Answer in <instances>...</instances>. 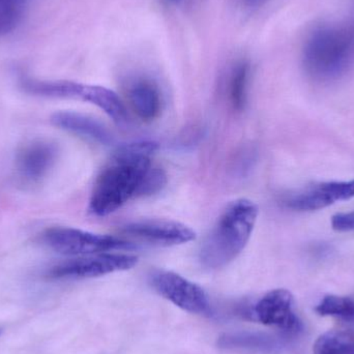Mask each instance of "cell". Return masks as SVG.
Returning <instances> with one entry per match:
<instances>
[{
    "mask_svg": "<svg viewBox=\"0 0 354 354\" xmlns=\"http://www.w3.org/2000/svg\"><path fill=\"white\" fill-rule=\"evenodd\" d=\"M43 241L50 249L57 253L75 257L132 248V243L120 237L95 234L68 227L48 229L43 234Z\"/></svg>",
    "mask_w": 354,
    "mask_h": 354,
    "instance_id": "5",
    "label": "cell"
},
{
    "mask_svg": "<svg viewBox=\"0 0 354 354\" xmlns=\"http://www.w3.org/2000/svg\"><path fill=\"white\" fill-rule=\"evenodd\" d=\"M22 12V6L0 0V37L14 30Z\"/></svg>",
    "mask_w": 354,
    "mask_h": 354,
    "instance_id": "18",
    "label": "cell"
},
{
    "mask_svg": "<svg viewBox=\"0 0 354 354\" xmlns=\"http://www.w3.org/2000/svg\"><path fill=\"white\" fill-rule=\"evenodd\" d=\"M127 236L156 245H183L194 241L195 231L174 221L145 220L129 223L122 228Z\"/></svg>",
    "mask_w": 354,
    "mask_h": 354,
    "instance_id": "8",
    "label": "cell"
},
{
    "mask_svg": "<svg viewBox=\"0 0 354 354\" xmlns=\"http://www.w3.org/2000/svg\"><path fill=\"white\" fill-rule=\"evenodd\" d=\"M354 197V180L332 181L308 187L289 196L285 200L287 207L299 212H312L328 207L337 201Z\"/></svg>",
    "mask_w": 354,
    "mask_h": 354,
    "instance_id": "10",
    "label": "cell"
},
{
    "mask_svg": "<svg viewBox=\"0 0 354 354\" xmlns=\"http://www.w3.org/2000/svg\"><path fill=\"white\" fill-rule=\"evenodd\" d=\"M224 347H241V348L274 349L276 341L270 337L258 334H239L226 336L221 340Z\"/></svg>",
    "mask_w": 354,
    "mask_h": 354,
    "instance_id": "17",
    "label": "cell"
},
{
    "mask_svg": "<svg viewBox=\"0 0 354 354\" xmlns=\"http://www.w3.org/2000/svg\"><path fill=\"white\" fill-rule=\"evenodd\" d=\"M314 354H354V333L333 330L322 334L313 346Z\"/></svg>",
    "mask_w": 354,
    "mask_h": 354,
    "instance_id": "15",
    "label": "cell"
},
{
    "mask_svg": "<svg viewBox=\"0 0 354 354\" xmlns=\"http://www.w3.org/2000/svg\"><path fill=\"white\" fill-rule=\"evenodd\" d=\"M332 225L337 231L354 230V212L336 214L333 216Z\"/></svg>",
    "mask_w": 354,
    "mask_h": 354,
    "instance_id": "19",
    "label": "cell"
},
{
    "mask_svg": "<svg viewBox=\"0 0 354 354\" xmlns=\"http://www.w3.org/2000/svg\"><path fill=\"white\" fill-rule=\"evenodd\" d=\"M155 141H136L114 151L97 176L89 210L97 216H109L136 198L162 191L167 183L165 171L153 161L158 151Z\"/></svg>",
    "mask_w": 354,
    "mask_h": 354,
    "instance_id": "1",
    "label": "cell"
},
{
    "mask_svg": "<svg viewBox=\"0 0 354 354\" xmlns=\"http://www.w3.org/2000/svg\"><path fill=\"white\" fill-rule=\"evenodd\" d=\"M153 288L172 304L193 314L209 313L210 306L201 287L176 272L158 270L151 276Z\"/></svg>",
    "mask_w": 354,
    "mask_h": 354,
    "instance_id": "7",
    "label": "cell"
},
{
    "mask_svg": "<svg viewBox=\"0 0 354 354\" xmlns=\"http://www.w3.org/2000/svg\"><path fill=\"white\" fill-rule=\"evenodd\" d=\"M138 258L130 254L102 253L80 256L56 264L48 272L50 279H89L131 270Z\"/></svg>",
    "mask_w": 354,
    "mask_h": 354,
    "instance_id": "6",
    "label": "cell"
},
{
    "mask_svg": "<svg viewBox=\"0 0 354 354\" xmlns=\"http://www.w3.org/2000/svg\"><path fill=\"white\" fill-rule=\"evenodd\" d=\"M52 124L62 130L82 137L99 145H108L113 140L110 131L99 120L76 112H56L51 118Z\"/></svg>",
    "mask_w": 354,
    "mask_h": 354,
    "instance_id": "13",
    "label": "cell"
},
{
    "mask_svg": "<svg viewBox=\"0 0 354 354\" xmlns=\"http://www.w3.org/2000/svg\"><path fill=\"white\" fill-rule=\"evenodd\" d=\"M250 74L251 68L249 62L239 60L231 68L228 80L229 100L231 105L237 111L245 109L248 101Z\"/></svg>",
    "mask_w": 354,
    "mask_h": 354,
    "instance_id": "14",
    "label": "cell"
},
{
    "mask_svg": "<svg viewBox=\"0 0 354 354\" xmlns=\"http://www.w3.org/2000/svg\"><path fill=\"white\" fill-rule=\"evenodd\" d=\"M268 1L270 0H243V3H245V8L254 10V8H258L260 6H264Z\"/></svg>",
    "mask_w": 354,
    "mask_h": 354,
    "instance_id": "20",
    "label": "cell"
},
{
    "mask_svg": "<svg viewBox=\"0 0 354 354\" xmlns=\"http://www.w3.org/2000/svg\"><path fill=\"white\" fill-rule=\"evenodd\" d=\"M292 295L285 289H276L266 293L254 308L258 322L264 326H276L283 332H299L301 324L295 312Z\"/></svg>",
    "mask_w": 354,
    "mask_h": 354,
    "instance_id": "9",
    "label": "cell"
},
{
    "mask_svg": "<svg viewBox=\"0 0 354 354\" xmlns=\"http://www.w3.org/2000/svg\"><path fill=\"white\" fill-rule=\"evenodd\" d=\"M354 62V26H328L308 39L304 49L306 70L313 78L330 81L344 75Z\"/></svg>",
    "mask_w": 354,
    "mask_h": 354,
    "instance_id": "3",
    "label": "cell"
},
{
    "mask_svg": "<svg viewBox=\"0 0 354 354\" xmlns=\"http://www.w3.org/2000/svg\"><path fill=\"white\" fill-rule=\"evenodd\" d=\"M57 156V149L52 143L35 141L25 145L16 159L19 176L26 183H39L47 176Z\"/></svg>",
    "mask_w": 354,
    "mask_h": 354,
    "instance_id": "12",
    "label": "cell"
},
{
    "mask_svg": "<svg viewBox=\"0 0 354 354\" xmlns=\"http://www.w3.org/2000/svg\"><path fill=\"white\" fill-rule=\"evenodd\" d=\"M163 1L167 2V3L172 4V6H180L181 3L185 1V0H163Z\"/></svg>",
    "mask_w": 354,
    "mask_h": 354,
    "instance_id": "21",
    "label": "cell"
},
{
    "mask_svg": "<svg viewBox=\"0 0 354 354\" xmlns=\"http://www.w3.org/2000/svg\"><path fill=\"white\" fill-rule=\"evenodd\" d=\"M129 106L139 120L153 122L162 110V93L155 80L147 76L131 78L126 85Z\"/></svg>",
    "mask_w": 354,
    "mask_h": 354,
    "instance_id": "11",
    "label": "cell"
},
{
    "mask_svg": "<svg viewBox=\"0 0 354 354\" xmlns=\"http://www.w3.org/2000/svg\"><path fill=\"white\" fill-rule=\"evenodd\" d=\"M22 86L27 93L50 97H66L86 102L103 110L116 124L128 120V110L118 93L97 85L83 84L73 81H39L24 79Z\"/></svg>",
    "mask_w": 354,
    "mask_h": 354,
    "instance_id": "4",
    "label": "cell"
},
{
    "mask_svg": "<svg viewBox=\"0 0 354 354\" xmlns=\"http://www.w3.org/2000/svg\"><path fill=\"white\" fill-rule=\"evenodd\" d=\"M315 310L322 316H332L346 322H354V299L351 297L326 295Z\"/></svg>",
    "mask_w": 354,
    "mask_h": 354,
    "instance_id": "16",
    "label": "cell"
},
{
    "mask_svg": "<svg viewBox=\"0 0 354 354\" xmlns=\"http://www.w3.org/2000/svg\"><path fill=\"white\" fill-rule=\"evenodd\" d=\"M258 214L259 208L251 200L241 198L231 202L202 245V266L218 270L232 262L249 243Z\"/></svg>",
    "mask_w": 354,
    "mask_h": 354,
    "instance_id": "2",
    "label": "cell"
},
{
    "mask_svg": "<svg viewBox=\"0 0 354 354\" xmlns=\"http://www.w3.org/2000/svg\"><path fill=\"white\" fill-rule=\"evenodd\" d=\"M3 1L12 2V3L19 4V6H22L23 2L25 0H3Z\"/></svg>",
    "mask_w": 354,
    "mask_h": 354,
    "instance_id": "22",
    "label": "cell"
}]
</instances>
